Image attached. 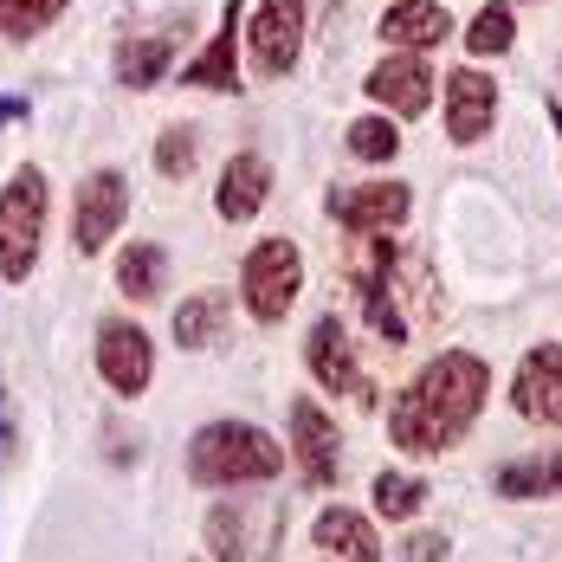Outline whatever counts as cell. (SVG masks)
Segmentation results:
<instances>
[{
	"label": "cell",
	"instance_id": "cell-24",
	"mask_svg": "<svg viewBox=\"0 0 562 562\" xmlns=\"http://www.w3.org/2000/svg\"><path fill=\"white\" fill-rule=\"evenodd\" d=\"M517 46V13H510L505 0H485V13L465 26V53H485V58H498Z\"/></svg>",
	"mask_w": 562,
	"mask_h": 562
},
{
	"label": "cell",
	"instance_id": "cell-31",
	"mask_svg": "<svg viewBox=\"0 0 562 562\" xmlns=\"http://www.w3.org/2000/svg\"><path fill=\"white\" fill-rule=\"evenodd\" d=\"M550 123H557V136H562V104H550Z\"/></svg>",
	"mask_w": 562,
	"mask_h": 562
},
{
	"label": "cell",
	"instance_id": "cell-13",
	"mask_svg": "<svg viewBox=\"0 0 562 562\" xmlns=\"http://www.w3.org/2000/svg\"><path fill=\"white\" fill-rule=\"evenodd\" d=\"M330 214H337L349 233H394V226L414 214V188H401V181L337 188V194H330Z\"/></svg>",
	"mask_w": 562,
	"mask_h": 562
},
{
	"label": "cell",
	"instance_id": "cell-1",
	"mask_svg": "<svg viewBox=\"0 0 562 562\" xmlns=\"http://www.w3.org/2000/svg\"><path fill=\"white\" fill-rule=\"evenodd\" d=\"M485 394H492L485 356L447 349V356H434V362L401 389V401H394V414H389V440L401 452H414V459H420V452L459 447V440L479 427Z\"/></svg>",
	"mask_w": 562,
	"mask_h": 562
},
{
	"label": "cell",
	"instance_id": "cell-15",
	"mask_svg": "<svg viewBox=\"0 0 562 562\" xmlns=\"http://www.w3.org/2000/svg\"><path fill=\"white\" fill-rule=\"evenodd\" d=\"M233 46H239V0L221 7V33L207 40L201 58H188L181 85H188V91H239V58H233Z\"/></svg>",
	"mask_w": 562,
	"mask_h": 562
},
{
	"label": "cell",
	"instance_id": "cell-10",
	"mask_svg": "<svg viewBox=\"0 0 562 562\" xmlns=\"http://www.w3.org/2000/svg\"><path fill=\"white\" fill-rule=\"evenodd\" d=\"M510 407L537 427H562V342H537L524 362H517V382H510Z\"/></svg>",
	"mask_w": 562,
	"mask_h": 562
},
{
	"label": "cell",
	"instance_id": "cell-11",
	"mask_svg": "<svg viewBox=\"0 0 562 562\" xmlns=\"http://www.w3.org/2000/svg\"><path fill=\"white\" fill-rule=\"evenodd\" d=\"M291 452H297V465H304V479H311V485H337V479H342L337 420H330L311 394H297V401H291Z\"/></svg>",
	"mask_w": 562,
	"mask_h": 562
},
{
	"label": "cell",
	"instance_id": "cell-29",
	"mask_svg": "<svg viewBox=\"0 0 562 562\" xmlns=\"http://www.w3.org/2000/svg\"><path fill=\"white\" fill-rule=\"evenodd\" d=\"M407 562H447V537H434V530L407 537Z\"/></svg>",
	"mask_w": 562,
	"mask_h": 562
},
{
	"label": "cell",
	"instance_id": "cell-7",
	"mask_svg": "<svg viewBox=\"0 0 562 562\" xmlns=\"http://www.w3.org/2000/svg\"><path fill=\"white\" fill-rule=\"evenodd\" d=\"M304 362H311V375H317L330 394L356 401V407H375V382L356 375V349H349L342 317H317V324H311V337H304Z\"/></svg>",
	"mask_w": 562,
	"mask_h": 562
},
{
	"label": "cell",
	"instance_id": "cell-6",
	"mask_svg": "<svg viewBox=\"0 0 562 562\" xmlns=\"http://www.w3.org/2000/svg\"><path fill=\"white\" fill-rule=\"evenodd\" d=\"M304 26H311V0H259L246 20V71L284 78L304 53Z\"/></svg>",
	"mask_w": 562,
	"mask_h": 562
},
{
	"label": "cell",
	"instance_id": "cell-25",
	"mask_svg": "<svg viewBox=\"0 0 562 562\" xmlns=\"http://www.w3.org/2000/svg\"><path fill=\"white\" fill-rule=\"evenodd\" d=\"M58 13H65V0H0V40L26 46V40H40L53 26Z\"/></svg>",
	"mask_w": 562,
	"mask_h": 562
},
{
	"label": "cell",
	"instance_id": "cell-23",
	"mask_svg": "<svg viewBox=\"0 0 562 562\" xmlns=\"http://www.w3.org/2000/svg\"><path fill=\"white\" fill-rule=\"evenodd\" d=\"M169 53H175L169 33H156V40H130V46L116 53V85H123V91H149V85H162V78H169Z\"/></svg>",
	"mask_w": 562,
	"mask_h": 562
},
{
	"label": "cell",
	"instance_id": "cell-3",
	"mask_svg": "<svg viewBox=\"0 0 562 562\" xmlns=\"http://www.w3.org/2000/svg\"><path fill=\"white\" fill-rule=\"evenodd\" d=\"M284 465V452L272 434L246 427V420H207L188 440V479L194 485H272Z\"/></svg>",
	"mask_w": 562,
	"mask_h": 562
},
{
	"label": "cell",
	"instance_id": "cell-17",
	"mask_svg": "<svg viewBox=\"0 0 562 562\" xmlns=\"http://www.w3.org/2000/svg\"><path fill=\"white\" fill-rule=\"evenodd\" d=\"M311 543L317 550H330L342 562H382V537H375V524L362 517V510L349 505H330L317 524H311Z\"/></svg>",
	"mask_w": 562,
	"mask_h": 562
},
{
	"label": "cell",
	"instance_id": "cell-20",
	"mask_svg": "<svg viewBox=\"0 0 562 562\" xmlns=\"http://www.w3.org/2000/svg\"><path fill=\"white\" fill-rule=\"evenodd\" d=\"M116 284H123V297H136V304L162 297V284H169V252H162L156 239L123 246V259H116Z\"/></svg>",
	"mask_w": 562,
	"mask_h": 562
},
{
	"label": "cell",
	"instance_id": "cell-5",
	"mask_svg": "<svg viewBox=\"0 0 562 562\" xmlns=\"http://www.w3.org/2000/svg\"><path fill=\"white\" fill-rule=\"evenodd\" d=\"M297 284H304V252L291 239H259L239 266V297H246V317L252 324H284V311L297 304Z\"/></svg>",
	"mask_w": 562,
	"mask_h": 562
},
{
	"label": "cell",
	"instance_id": "cell-12",
	"mask_svg": "<svg viewBox=\"0 0 562 562\" xmlns=\"http://www.w3.org/2000/svg\"><path fill=\"white\" fill-rule=\"evenodd\" d=\"M492 116H498V85L479 71V65H459L447 78V136L465 143H485L492 136Z\"/></svg>",
	"mask_w": 562,
	"mask_h": 562
},
{
	"label": "cell",
	"instance_id": "cell-28",
	"mask_svg": "<svg viewBox=\"0 0 562 562\" xmlns=\"http://www.w3.org/2000/svg\"><path fill=\"white\" fill-rule=\"evenodd\" d=\"M194 149H201V136H194V123H175V130H162L156 136V169L162 175H194Z\"/></svg>",
	"mask_w": 562,
	"mask_h": 562
},
{
	"label": "cell",
	"instance_id": "cell-22",
	"mask_svg": "<svg viewBox=\"0 0 562 562\" xmlns=\"http://www.w3.org/2000/svg\"><path fill=\"white\" fill-rule=\"evenodd\" d=\"M175 342H181V349L226 342V297H221V291H194V297L175 311Z\"/></svg>",
	"mask_w": 562,
	"mask_h": 562
},
{
	"label": "cell",
	"instance_id": "cell-21",
	"mask_svg": "<svg viewBox=\"0 0 562 562\" xmlns=\"http://www.w3.org/2000/svg\"><path fill=\"white\" fill-rule=\"evenodd\" d=\"M498 492L505 498H562V452H537V459L498 465Z\"/></svg>",
	"mask_w": 562,
	"mask_h": 562
},
{
	"label": "cell",
	"instance_id": "cell-27",
	"mask_svg": "<svg viewBox=\"0 0 562 562\" xmlns=\"http://www.w3.org/2000/svg\"><path fill=\"white\" fill-rule=\"evenodd\" d=\"M349 149H356L362 162H394V156H401V130H394L389 116H356V123H349Z\"/></svg>",
	"mask_w": 562,
	"mask_h": 562
},
{
	"label": "cell",
	"instance_id": "cell-14",
	"mask_svg": "<svg viewBox=\"0 0 562 562\" xmlns=\"http://www.w3.org/2000/svg\"><path fill=\"white\" fill-rule=\"evenodd\" d=\"M369 98L389 104L394 116H427V104H434V71H427V58L420 53L382 58V65L369 71Z\"/></svg>",
	"mask_w": 562,
	"mask_h": 562
},
{
	"label": "cell",
	"instance_id": "cell-9",
	"mask_svg": "<svg viewBox=\"0 0 562 562\" xmlns=\"http://www.w3.org/2000/svg\"><path fill=\"white\" fill-rule=\"evenodd\" d=\"M98 375H104V389H116L123 401H136V394L156 382V342L143 337L130 317H111L98 330Z\"/></svg>",
	"mask_w": 562,
	"mask_h": 562
},
{
	"label": "cell",
	"instance_id": "cell-19",
	"mask_svg": "<svg viewBox=\"0 0 562 562\" xmlns=\"http://www.w3.org/2000/svg\"><path fill=\"white\" fill-rule=\"evenodd\" d=\"M452 33L447 7L440 0H394L389 13H382V40L401 46V53H427V46H440Z\"/></svg>",
	"mask_w": 562,
	"mask_h": 562
},
{
	"label": "cell",
	"instance_id": "cell-26",
	"mask_svg": "<svg viewBox=\"0 0 562 562\" xmlns=\"http://www.w3.org/2000/svg\"><path fill=\"white\" fill-rule=\"evenodd\" d=\"M427 505V485L420 479H407V472H375V517H414V510Z\"/></svg>",
	"mask_w": 562,
	"mask_h": 562
},
{
	"label": "cell",
	"instance_id": "cell-8",
	"mask_svg": "<svg viewBox=\"0 0 562 562\" xmlns=\"http://www.w3.org/2000/svg\"><path fill=\"white\" fill-rule=\"evenodd\" d=\"M130 214V188L116 169H98L78 181V207H71V246L78 252H104L116 239V226Z\"/></svg>",
	"mask_w": 562,
	"mask_h": 562
},
{
	"label": "cell",
	"instance_id": "cell-18",
	"mask_svg": "<svg viewBox=\"0 0 562 562\" xmlns=\"http://www.w3.org/2000/svg\"><path fill=\"white\" fill-rule=\"evenodd\" d=\"M266 201H272V162L266 156H233L221 175V194H214L221 221H252Z\"/></svg>",
	"mask_w": 562,
	"mask_h": 562
},
{
	"label": "cell",
	"instance_id": "cell-4",
	"mask_svg": "<svg viewBox=\"0 0 562 562\" xmlns=\"http://www.w3.org/2000/svg\"><path fill=\"white\" fill-rule=\"evenodd\" d=\"M46 169H13V181L0 188V279L26 284L40 266V239H46Z\"/></svg>",
	"mask_w": 562,
	"mask_h": 562
},
{
	"label": "cell",
	"instance_id": "cell-16",
	"mask_svg": "<svg viewBox=\"0 0 562 562\" xmlns=\"http://www.w3.org/2000/svg\"><path fill=\"white\" fill-rule=\"evenodd\" d=\"M279 510H252V505H214L207 510V550L214 562H272V550H252V530L272 524Z\"/></svg>",
	"mask_w": 562,
	"mask_h": 562
},
{
	"label": "cell",
	"instance_id": "cell-2",
	"mask_svg": "<svg viewBox=\"0 0 562 562\" xmlns=\"http://www.w3.org/2000/svg\"><path fill=\"white\" fill-rule=\"evenodd\" d=\"M342 272H349V284L362 291V311H369V324L382 330V342H407L414 324L447 317L427 259L407 252V246H394L389 233H356V252H349Z\"/></svg>",
	"mask_w": 562,
	"mask_h": 562
},
{
	"label": "cell",
	"instance_id": "cell-30",
	"mask_svg": "<svg viewBox=\"0 0 562 562\" xmlns=\"http://www.w3.org/2000/svg\"><path fill=\"white\" fill-rule=\"evenodd\" d=\"M26 111V104H20V98H0V123H13V116Z\"/></svg>",
	"mask_w": 562,
	"mask_h": 562
}]
</instances>
